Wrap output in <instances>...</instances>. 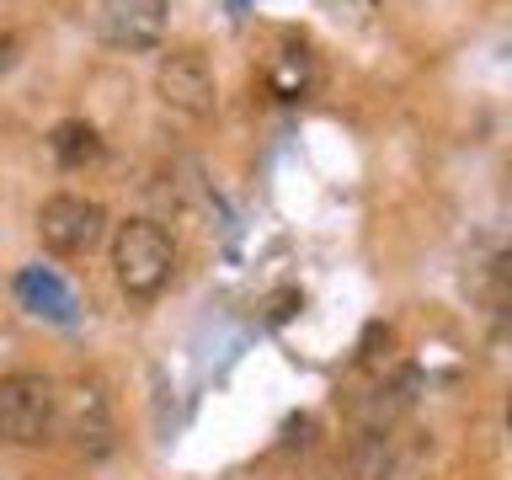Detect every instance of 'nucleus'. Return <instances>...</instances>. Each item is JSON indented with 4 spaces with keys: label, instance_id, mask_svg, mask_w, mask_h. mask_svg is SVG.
I'll list each match as a JSON object with an SVG mask.
<instances>
[{
    "label": "nucleus",
    "instance_id": "2",
    "mask_svg": "<svg viewBox=\"0 0 512 480\" xmlns=\"http://www.w3.org/2000/svg\"><path fill=\"white\" fill-rule=\"evenodd\" d=\"M59 422V390L43 374H6L0 379V443L38 448L54 438Z\"/></svg>",
    "mask_w": 512,
    "mask_h": 480
},
{
    "label": "nucleus",
    "instance_id": "3",
    "mask_svg": "<svg viewBox=\"0 0 512 480\" xmlns=\"http://www.w3.org/2000/svg\"><path fill=\"white\" fill-rule=\"evenodd\" d=\"M91 32L118 54H150L166 38L171 0H91L86 6Z\"/></svg>",
    "mask_w": 512,
    "mask_h": 480
},
{
    "label": "nucleus",
    "instance_id": "9",
    "mask_svg": "<svg viewBox=\"0 0 512 480\" xmlns=\"http://www.w3.org/2000/svg\"><path fill=\"white\" fill-rule=\"evenodd\" d=\"M48 150H54V160L64 171H80V166H91V160H102V134H96L91 123L70 118L48 134Z\"/></svg>",
    "mask_w": 512,
    "mask_h": 480
},
{
    "label": "nucleus",
    "instance_id": "14",
    "mask_svg": "<svg viewBox=\"0 0 512 480\" xmlns=\"http://www.w3.org/2000/svg\"><path fill=\"white\" fill-rule=\"evenodd\" d=\"M299 304H304V299H299V288H283V294H272V299H267V315H272V320H288V315L299 310Z\"/></svg>",
    "mask_w": 512,
    "mask_h": 480
},
{
    "label": "nucleus",
    "instance_id": "6",
    "mask_svg": "<svg viewBox=\"0 0 512 480\" xmlns=\"http://www.w3.org/2000/svg\"><path fill=\"white\" fill-rule=\"evenodd\" d=\"M107 235V208L91 198H75V192H54L38 208V240L59 256H80L91 251L96 240Z\"/></svg>",
    "mask_w": 512,
    "mask_h": 480
},
{
    "label": "nucleus",
    "instance_id": "4",
    "mask_svg": "<svg viewBox=\"0 0 512 480\" xmlns=\"http://www.w3.org/2000/svg\"><path fill=\"white\" fill-rule=\"evenodd\" d=\"M64 438L75 443L80 459H107L118 448V427H112V406H107V390L96 379H75L70 390L59 395V422Z\"/></svg>",
    "mask_w": 512,
    "mask_h": 480
},
{
    "label": "nucleus",
    "instance_id": "15",
    "mask_svg": "<svg viewBox=\"0 0 512 480\" xmlns=\"http://www.w3.org/2000/svg\"><path fill=\"white\" fill-rule=\"evenodd\" d=\"M16 64V38H6V32H0V75H6Z\"/></svg>",
    "mask_w": 512,
    "mask_h": 480
},
{
    "label": "nucleus",
    "instance_id": "11",
    "mask_svg": "<svg viewBox=\"0 0 512 480\" xmlns=\"http://www.w3.org/2000/svg\"><path fill=\"white\" fill-rule=\"evenodd\" d=\"M272 91H278L283 102H294V96H304V91H310V59H304L299 48H288V54H283V64L272 70Z\"/></svg>",
    "mask_w": 512,
    "mask_h": 480
},
{
    "label": "nucleus",
    "instance_id": "7",
    "mask_svg": "<svg viewBox=\"0 0 512 480\" xmlns=\"http://www.w3.org/2000/svg\"><path fill=\"white\" fill-rule=\"evenodd\" d=\"M416 390H422V374H416V368H406V374H400L395 384H379L374 395L363 400L358 406V422H363V432H390L400 416L411 411V400H416Z\"/></svg>",
    "mask_w": 512,
    "mask_h": 480
},
{
    "label": "nucleus",
    "instance_id": "8",
    "mask_svg": "<svg viewBox=\"0 0 512 480\" xmlns=\"http://www.w3.org/2000/svg\"><path fill=\"white\" fill-rule=\"evenodd\" d=\"M16 299H22L32 315L59 320V326H70V320H75V294H70V288H64L48 267H27L22 278H16Z\"/></svg>",
    "mask_w": 512,
    "mask_h": 480
},
{
    "label": "nucleus",
    "instance_id": "10",
    "mask_svg": "<svg viewBox=\"0 0 512 480\" xmlns=\"http://www.w3.org/2000/svg\"><path fill=\"white\" fill-rule=\"evenodd\" d=\"M395 448H400V443L390 438V432H363V438L352 443V454H347L352 475H358V480H390Z\"/></svg>",
    "mask_w": 512,
    "mask_h": 480
},
{
    "label": "nucleus",
    "instance_id": "5",
    "mask_svg": "<svg viewBox=\"0 0 512 480\" xmlns=\"http://www.w3.org/2000/svg\"><path fill=\"white\" fill-rule=\"evenodd\" d=\"M155 96L166 102L171 112L182 118H208L219 107V80H214V64H208L198 48H171L155 70Z\"/></svg>",
    "mask_w": 512,
    "mask_h": 480
},
{
    "label": "nucleus",
    "instance_id": "13",
    "mask_svg": "<svg viewBox=\"0 0 512 480\" xmlns=\"http://www.w3.org/2000/svg\"><path fill=\"white\" fill-rule=\"evenodd\" d=\"M390 347H395V331H390V326H368V336H363V352H358V363H368V368H374L379 358H390Z\"/></svg>",
    "mask_w": 512,
    "mask_h": 480
},
{
    "label": "nucleus",
    "instance_id": "1",
    "mask_svg": "<svg viewBox=\"0 0 512 480\" xmlns=\"http://www.w3.org/2000/svg\"><path fill=\"white\" fill-rule=\"evenodd\" d=\"M112 272L128 299H155L176 272V246L166 235V224L155 219H128L112 235Z\"/></svg>",
    "mask_w": 512,
    "mask_h": 480
},
{
    "label": "nucleus",
    "instance_id": "12",
    "mask_svg": "<svg viewBox=\"0 0 512 480\" xmlns=\"http://www.w3.org/2000/svg\"><path fill=\"white\" fill-rule=\"evenodd\" d=\"M326 11H331V22H342V27H368L379 16V0H326Z\"/></svg>",
    "mask_w": 512,
    "mask_h": 480
}]
</instances>
